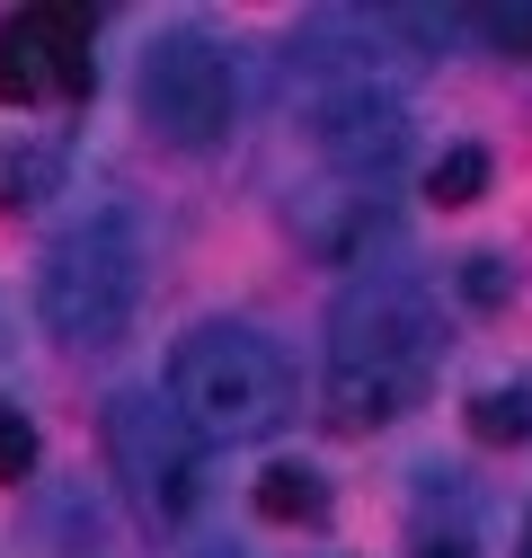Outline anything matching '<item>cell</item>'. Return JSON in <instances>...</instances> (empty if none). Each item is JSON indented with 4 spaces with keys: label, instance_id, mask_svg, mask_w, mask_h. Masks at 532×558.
<instances>
[{
    "label": "cell",
    "instance_id": "10",
    "mask_svg": "<svg viewBox=\"0 0 532 558\" xmlns=\"http://www.w3.org/2000/svg\"><path fill=\"white\" fill-rule=\"evenodd\" d=\"M249 497H257L266 523H319V514H328V478H319L311 461H266Z\"/></svg>",
    "mask_w": 532,
    "mask_h": 558
},
{
    "label": "cell",
    "instance_id": "3",
    "mask_svg": "<svg viewBox=\"0 0 532 558\" xmlns=\"http://www.w3.org/2000/svg\"><path fill=\"white\" fill-rule=\"evenodd\" d=\"M133 302H143V231L124 214L72 222L36 266V319L62 345H116Z\"/></svg>",
    "mask_w": 532,
    "mask_h": 558
},
{
    "label": "cell",
    "instance_id": "11",
    "mask_svg": "<svg viewBox=\"0 0 532 558\" xmlns=\"http://www.w3.org/2000/svg\"><path fill=\"white\" fill-rule=\"evenodd\" d=\"M471 435H480V444H523V435H532V390H523V381L480 390V399H471Z\"/></svg>",
    "mask_w": 532,
    "mask_h": 558
},
{
    "label": "cell",
    "instance_id": "17",
    "mask_svg": "<svg viewBox=\"0 0 532 558\" xmlns=\"http://www.w3.org/2000/svg\"><path fill=\"white\" fill-rule=\"evenodd\" d=\"M214 558H231V549H214Z\"/></svg>",
    "mask_w": 532,
    "mask_h": 558
},
{
    "label": "cell",
    "instance_id": "14",
    "mask_svg": "<svg viewBox=\"0 0 532 558\" xmlns=\"http://www.w3.org/2000/svg\"><path fill=\"white\" fill-rule=\"evenodd\" d=\"M27 470H36V426H27V416H19L10 399H0V478L19 487Z\"/></svg>",
    "mask_w": 532,
    "mask_h": 558
},
{
    "label": "cell",
    "instance_id": "12",
    "mask_svg": "<svg viewBox=\"0 0 532 558\" xmlns=\"http://www.w3.org/2000/svg\"><path fill=\"white\" fill-rule=\"evenodd\" d=\"M426 195H435V204H480V195H488V151H480V143H452V151L426 169Z\"/></svg>",
    "mask_w": 532,
    "mask_h": 558
},
{
    "label": "cell",
    "instance_id": "5",
    "mask_svg": "<svg viewBox=\"0 0 532 558\" xmlns=\"http://www.w3.org/2000/svg\"><path fill=\"white\" fill-rule=\"evenodd\" d=\"M231 107H240V81H231V53L214 36L178 27L143 53V124L169 151H214L231 133Z\"/></svg>",
    "mask_w": 532,
    "mask_h": 558
},
{
    "label": "cell",
    "instance_id": "7",
    "mask_svg": "<svg viewBox=\"0 0 532 558\" xmlns=\"http://www.w3.org/2000/svg\"><path fill=\"white\" fill-rule=\"evenodd\" d=\"M311 143H319V160L338 169V178H355V186H382L399 160H409V107H399L382 81H347V89H319L311 98Z\"/></svg>",
    "mask_w": 532,
    "mask_h": 558
},
{
    "label": "cell",
    "instance_id": "2",
    "mask_svg": "<svg viewBox=\"0 0 532 558\" xmlns=\"http://www.w3.org/2000/svg\"><path fill=\"white\" fill-rule=\"evenodd\" d=\"M169 408L205 444H257L293 416V364L257 328H231V319L186 328L169 355Z\"/></svg>",
    "mask_w": 532,
    "mask_h": 558
},
{
    "label": "cell",
    "instance_id": "16",
    "mask_svg": "<svg viewBox=\"0 0 532 558\" xmlns=\"http://www.w3.org/2000/svg\"><path fill=\"white\" fill-rule=\"evenodd\" d=\"M409 558H480V541H471V523H452V532H418Z\"/></svg>",
    "mask_w": 532,
    "mask_h": 558
},
{
    "label": "cell",
    "instance_id": "15",
    "mask_svg": "<svg viewBox=\"0 0 532 558\" xmlns=\"http://www.w3.org/2000/svg\"><path fill=\"white\" fill-rule=\"evenodd\" d=\"M480 27H488V45H506V53L532 62V10H480Z\"/></svg>",
    "mask_w": 532,
    "mask_h": 558
},
{
    "label": "cell",
    "instance_id": "4",
    "mask_svg": "<svg viewBox=\"0 0 532 558\" xmlns=\"http://www.w3.org/2000/svg\"><path fill=\"white\" fill-rule=\"evenodd\" d=\"M107 461L143 523H186L205 497V435L160 399V390H116L107 399Z\"/></svg>",
    "mask_w": 532,
    "mask_h": 558
},
{
    "label": "cell",
    "instance_id": "1",
    "mask_svg": "<svg viewBox=\"0 0 532 558\" xmlns=\"http://www.w3.org/2000/svg\"><path fill=\"white\" fill-rule=\"evenodd\" d=\"M435 373V311L418 284H399V275H364V284L338 293L328 311V373H319V408L328 426H390L399 408H418Z\"/></svg>",
    "mask_w": 532,
    "mask_h": 558
},
{
    "label": "cell",
    "instance_id": "18",
    "mask_svg": "<svg viewBox=\"0 0 532 558\" xmlns=\"http://www.w3.org/2000/svg\"><path fill=\"white\" fill-rule=\"evenodd\" d=\"M523 558H532V549H523Z\"/></svg>",
    "mask_w": 532,
    "mask_h": 558
},
{
    "label": "cell",
    "instance_id": "8",
    "mask_svg": "<svg viewBox=\"0 0 532 558\" xmlns=\"http://www.w3.org/2000/svg\"><path fill=\"white\" fill-rule=\"evenodd\" d=\"M382 231H390V222H382V195H319L311 214H302V240H311L328 266H355Z\"/></svg>",
    "mask_w": 532,
    "mask_h": 558
},
{
    "label": "cell",
    "instance_id": "13",
    "mask_svg": "<svg viewBox=\"0 0 532 558\" xmlns=\"http://www.w3.org/2000/svg\"><path fill=\"white\" fill-rule=\"evenodd\" d=\"M461 302H471V311H506V302H515V266L488 257V248L461 257Z\"/></svg>",
    "mask_w": 532,
    "mask_h": 558
},
{
    "label": "cell",
    "instance_id": "6",
    "mask_svg": "<svg viewBox=\"0 0 532 558\" xmlns=\"http://www.w3.org/2000/svg\"><path fill=\"white\" fill-rule=\"evenodd\" d=\"M98 89V53H89V10H19L0 19V107H36V98H89Z\"/></svg>",
    "mask_w": 532,
    "mask_h": 558
},
{
    "label": "cell",
    "instance_id": "9",
    "mask_svg": "<svg viewBox=\"0 0 532 558\" xmlns=\"http://www.w3.org/2000/svg\"><path fill=\"white\" fill-rule=\"evenodd\" d=\"M53 186H62V151L36 133H0V214H27Z\"/></svg>",
    "mask_w": 532,
    "mask_h": 558
}]
</instances>
